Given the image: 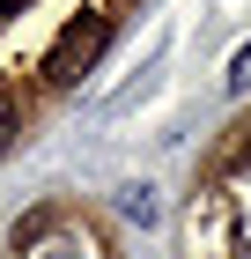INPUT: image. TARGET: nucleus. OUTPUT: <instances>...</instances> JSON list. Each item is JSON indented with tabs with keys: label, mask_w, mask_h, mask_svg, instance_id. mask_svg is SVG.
Segmentation results:
<instances>
[{
	"label": "nucleus",
	"mask_w": 251,
	"mask_h": 259,
	"mask_svg": "<svg viewBox=\"0 0 251 259\" xmlns=\"http://www.w3.org/2000/svg\"><path fill=\"white\" fill-rule=\"evenodd\" d=\"M22 134V111H15V97H8V81H0V148Z\"/></svg>",
	"instance_id": "obj_2"
},
{
	"label": "nucleus",
	"mask_w": 251,
	"mask_h": 259,
	"mask_svg": "<svg viewBox=\"0 0 251 259\" xmlns=\"http://www.w3.org/2000/svg\"><path fill=\"white\" fill-rule=\"evenodd\" d=\"M229 81H251V52H236V74Z\"/></svg>",
	"instance_id": "obj_4"
},
{
	"label": "nucleus",
	"mask_w": 251,
	"mask_h": 259,
	"mask_svg": "<svg viewBox=\"0 0 251 259\" xmlns=\"http://www.w3.org/2000/svg\"><path fill=\"white\" fill-rule=\"evenodd\" d=\"M111 45V15L104 8H81V15H67V30L52 37V52H44V81L52 89H74L89 67H96V52Z\"/></svg>",
	"instance_id": "obj_1"
},
{
	"label": "nucleus",
	"mask_w": 251,
	"mask_h": 259,
	"mask_svg": "<svg viewBox=\"0 0 251 259\" xmlns=\"http://www.w3.org/2000/svg\"><path fill=\"white\" fill-rule=\"evenodd\" d=\"M44 230H52V215H30V222H15V237H8V244H15V252H30Z\"/></svg>",
	"instance_id": "obj_3"
}]
</instances>
